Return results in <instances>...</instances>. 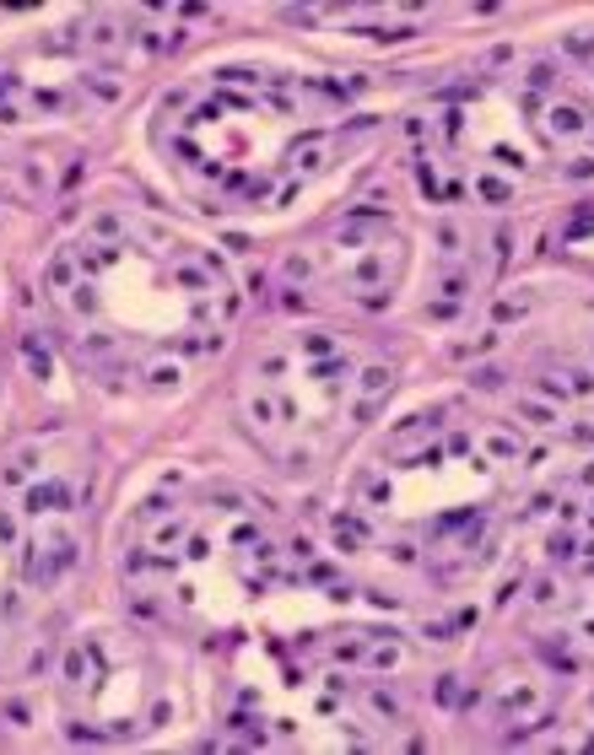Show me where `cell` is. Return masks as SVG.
<instances>
[{
  "label": "cell",
  "mask_w": 594,
  "mask_h": 755,
  "mask_svg": "<svg viewBox=\"0 0 594 755\" xmlns=\"http://www.w3.org/2000/svg\"><path fill=\"white\" fill-rule=\"evenodd\" d=\"M551 130H557V135H578V130H583L578 108H551Z\"/></svg>",
  "instance_id": "obj_1"
}]
</instances>
